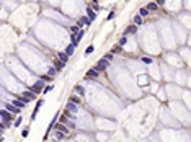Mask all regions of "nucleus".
Segmentation results:
<instances>
[{"label":"nucleus","instance_id":"obj_1","mask_svg":"<svg viewBox=\"0 0 191 142\" xmlns=\"http://www.w3.org/2000/svg\"><path fill=\"white\" fill-rule=\"evenodd\" d=\"M46 82H44V80H38V82H36L34 85H33V87H29V90H31V91H34V93L36 95H38V93H41V91H44V88H46V85H44Z\"/></svg>","mask_w":191,"mask_h":142},{"label":"nucleus","instance_id":"obj_2","mask_svg":"<svg viewBox=\"0 0 191 142\" xmlns=\"http://www.w3.org/2000/svg\"><path fill=\"white\" fill-rule=\"evenodd\" d=\"M0 116H2V122L8 127L10 126V121H11V113H10V111H7V109H2V111H0Z\"/></svg>","mask_w":191,"mask_h":142},{"label":"nucleus","instance_id":"obj_3","mask_svg":"<svg viewBox=\"0 0 191 142\" xmlns=\"http://www.w3.org/2000/svg\"><path fill=\"white\" fill-rule=\"evenodd\" d=\"M2 104H3V108L7 109V111H10L11 114H18V113H20V108H16L13 103H5V101H3Z\"/></svg>","mask_w":191,"mask_h":142},{"label":"nucleus","instance_id":"obj_4","mask_svg":"<svg viewBox=\"0 0 191 142\" xmlns=\"http://www.w3.org/2000/svg\"><path fill=\"white\" fill-rule=\"evenodd\" d=\"M95 69H96L98 72H104V70L108 69V60H106V59H100V60H98V64H96V67H95Z\"/></svg>","mask_w":191,"mask_h":142},{"label":"nucleus","instance_id":"obj_5","mask_svg":"<svg viewBox=\"0 0 191 142\" xmlns=\"http://www.w3.org/2000/svg\"><path fill=\"white\" fill-rule=\"evenodd\" d=\"M135 33H137V26H135V24H131V26H127L124 31H122V36H126V38H127L129 34H132V36H134Z\"/></svg>","mask_w":191,"mask_h":142},{"label":"nucleus","instance_id":"obj_6","mask_svg":"<svg viewBox=\"0 0 191 142\" xmlns=\"http://www.w3.org/2000/svg\"><path fill=\"white\" fill-rule=\"evenodd\" d=\"M65 108H67V111H69V113H77V111H78V104L69 101V103L65 104Z\"/></svg>","mask_w":191,"mask_h":142},{"label":"nucleus","instance_id":"obj_7","mask_svg":"<svg viewBox=\"0 0 191 142\" xmlns=\"http://www.w3.org/2000/svg\"><path fill=\"white\" fill-rule=\"evenodd\" d=\"M87 16L90 18V21H93V20H95V18H96V11H95L93 8H91V7H90V5H88V7H87Z\"/></svg>","mask_w":191,"mask_h":142},{"label":"nucleus","instance_id":"obj_8","mask_svg":"<svg viewBox=\"0 0 191 142\" xmlns=\"http://www.w3.org/2000/svg\"><path fill=\"white\" fill-rule=\"evenodd\" d=\"M56 131L57 132H62V134H69V127H67L65 124H56Z\"/></svg>","mask_w":191,"mask_h":142},{"label":"nucleus","instance_id":"obj_9","mask_svg":"<svg viewBox=\"0 0 191 142\" xmlns=\"http://www.w3.org/2000/svg\"><path fill=\"white\" fill-rule=\"evenodd\" d=\"M77 24H78V26H82V24H87V26H90L91 21H90V18H88V16H82V18H80V20L77 21Z\"/></svg>","mask_w":191,"mask_h":142},{"label":"nucleus","instance_id":"obj_10","mask_svg":"<svg viewBox=\"0 0 191 142\" xmlns=\"http://www.w3.org/2000/svg\"><path fill=\"white\" fill-rule=\"evenodd\" d=\"M85 77H87V78H96V77H98V70L93 67V69H90V70L87 72V75H85Z\"/></svg>","mask_w":191,"mask_h":142},{"label":"nucleus","instance_id":"obj_11","mask_svg":"<svg viewBox=\"0 0 191 142\" xmlns=\"http://www.w3.org/2000/svg\"><path fill=\"white\" fill-rule=\"evenodd\" d=\"M11 103H13V104H15V106H16V108H20V109H21V108H24V106H26V103H24V101H21V100H20V98H15V100H13V101H11Z\"/></svg>","mask_w":191,"mask_h":142},{"label":"nucleus","instance_id":"obj_12","mask_svg":"<svg viewBox=\"0 0 191 142\" xmlns=\"http://www.w3.org/2000/svg\"><path fill=\"white\" fill-rule=\"evenodd\" d=\"M145 8L149 10V11H155V10H158V5H157V2H149Z\"/></svg>","mask_w":191,"mask_h":142},{"label":"nucleus","instance_id":"obj_13","mask_svg":"<svg viewBox=\"0 0 191 142\" xmlns=\"http://www.w3.org/2000/svg\"><path fill=\"white\" fill-rule=\"evenodd\" d=\"M57 59L60 60V62H64V64H67V60H69V55H67L65 52H59V54H57Z\"/></svg>","mask_w":191,"mask_h":142},{"label":"nucleus","instance_id":"obj_14","mask_svg":"<svg viewBox=\"0 0 191 142\" xmlns=\"http://www.w3.org/2000/svg\"><path fill=\"white\" fill-rule=\"evenodd\" d=\"M142 23H144V18L140 16V15H135L134 16V24H135V26H140Z\"/></svg>","mask_w":191,"mask_h":142},{"label":"nucleus","instance_id":"obj_15","mask_svg":"<svg viewBox=\"0 0 191 142\" xmlns=\"http://www.w3.org/2000/svg\"><path fill=\"white\" fill-rule=\"evenodd\" d=\"M149 13H150V11H149V10H147L145 7H144V8H139V15H140V16H142V18H145V16H149Z\"/></svg>","mask_w":191,"mask_h":142},{"label":"nucleus","instance_id":"obj_16","mask_svg":"<svg viewBox=\"0 0 191 142\" xmlns=\"http://www.w3.org/2000/svg\"><path fill=\"white\" fill-rule=\"evenodd\" d=\"M126 44H127V38H126V36H121L119 41H118V46L122 47V46H126Z\"/></svg>","mask_w":191,"mask_h":142},{"label":"nucleus","instance_id":"obj_17","mask_svg":"<svg viewBox=\"0 0 191 142\" xmlns=\"http://www.w3.org/2000/svg\"><path fill=\"white\" fill-rule=\"evenodd\" d=\"M73 49H75V47H73L72 44H69V46L65 47V51H64V52H65V54H67V55H69V57H70V55L73 54Z\"/></svg>","mask_w":191,"mask_h":142},{"label":"nucleus","instance_id":"obj_18","mask_svg":"<svg viewBox=\"0 0 191 142\" xmlns=\"http://www.w3.org/2000/svg\"><path fill=\"white\" fill-rule=\"evenodd\" d=\"M73 90H75V91H77V93H78L80 96H83V95H85V90H83V87H80V85H77V87L73 88Z\"/></svg>","mask_w":191,"mask_h":142},{"label":"nucleus","instance_id":"obj_19","mask_svg":"<svg viewBox=\"0 0 191 142\" xmlns=\"http://www.w3.org/2000/svg\"><path fill=\"white\" fill-rule=\"evenodd\" d=\"M56 73H57V69H56V67H51V69L47 70V75H49V77H56Z\"/></svg>","mask_w":191,"mask_h":142},{"label":"nucleus","instance_id":"obj_20","mask_svg":"<svg viewBox=\"0 0 191 142\" xmlns=\"http://www.w3.org/2000/svg\"><path fill=\"white\" fill-rule=\"evenodd\" d=\"M140 60H142V62H145V64H152V62H153V59H152V57H147V55H142V57H140Z\"/></svg>","mask_w":191,"mask_h":142},{"label":"nucleus","instance_id":"obj_21","mask_svg":"<svg viewBox=\"0 0 191 142\" xmlns=\"http://www.w3.org/2000/svg\"><path fill=\"white\" fill-rule=\"evenodd\" d=\"M64 62H60V60H57V62H56V69H57V72H60V70H62L64 69Z\"/></svg>","mask_w":191,"mask_h":142},{"label":"nucleus","instance_id":"obj_22","mask_svg":"<svg viewBox=\"0 0 191 142\" xmlns=\"http://www.w3.org/2000/svg\"><path fill=\"white\" fill-rule=\"evenodd\" d=\"M69 101H70V103H75V104H78V103H80V98H78V96H75V95H72Z\"/></svg>","mask_w":191,"mask_h":142},{"label":"nucleus","instance_id":"obj_23","mask_svg":"<svg viewBox=\"0 0 191 142\" xmlns=\"http://www.w3.org/2000/svg\"><path fill=\"white\" fill-rule=\"evenodd\" d=\"M93 51H95V46H88L87 49H85V55H90Z\"/></svg>","mask_w":191,"mask_h":142},{"label":"nucleus","instance_id":"obj_24","mask_svg":"<svg viewBox=\"0 0 191 142\" xmlns=\"http://www.w3.org/2000/svg\"><path fill=\"white\" fill-rule=\"evenodd\" d=\"M90 7H91V8H93L95 11H98V10H100V5H98L96 2H91V3H90Z\"/></svg>","mask_w":191,"mask_h":142},{"label":"nucleus","instance_id":"obj_25","mask_svg":"<svg viewBox=\"0 0 191 142\" xmlns=\"http://www.w3.org/2000/svg\"><path fill=\"white\" fill-rule=\"evenodd\" d=\"M21 121H23V119H21V116H18V118L15 119V122H13V126H15V127H18V126L21 124Z\"/></svg>","mask_w":191,"mask_h":142},{"label":"nucleus","instance_id":"obj_26","mask_svg":"<svg viewBox=\"0 0 191 142\" xmlns=\"http://www.w3.org/2000/svg\"><path fill=\"white\" fill-rule=\"evenodd\" d=\"M104 59H106V60H108V62H111V60L114 59V55H113V52H109V54H106V55H104Z\"/></svg>","mask_w":191,"mask_h":142},{"label":"nucleus","instance_id":"obj_27","mask_svg":"<svg viewBox=\"0 0 191 142\" xmlns=\"http://www.w3.org/2000/svg\"><path fill=\"white\" fill-rule=\"evenodd\" d=\"M28 134H29V129H28V127H24L23 131H21V137H28Z\"/></svg>","mask_w":191,"mask_h":142},{"label":"nucleus","instance_id":"obj_28","mask_svg":"<svg viewBox=\"0 0 191 142\" xmlns=\"http://www.w3.org/2000/svg\"><path fill=\"white\" fill-rule=\"evenodd\" d=\"M52 88H54V85H46V88H44V91H42V93H49Z\"/></svg>","mask_w":191,"mask_h":142},{"label":"nucleus","instance_id":"obj_29","mask_svg":"<svg viewBox=\"0 0 191 142\" xmlns=\"http://www.w3.org/2000/svg\"><path fill=\"white\" fill-rule=\"evenodd\" d=\"M83 34H85V31H80L77 36H75V38H77V42H80V39H82L83 38Z\"/></svg>","mask_w":191,"mask_h":142},{"label":"nucleus","instance_id":"obj_30","mask_svg":"<svg viewBox=\"0 0 191 142\" xmlns=\"http://www.w3.org/2000/svg\"><path fill=\"white\" fill-rule=\"evenodd\" d=\"M42 103H44V100H39L38 103H36V109H39V108L42 106Z\"/></svg>","mask_w":191,"mask_h":142},{"label":"nucleus","instance_id":"obj_31","mask_svg":"<svg viewBox=\"0 0 191 142\" xmlns=\"http://www.w3.org/2000/svg\"><path fill=\"white\" fill-rule=\"evenodd\" d=\"M113 18H114V11H111V13H109V16H108V18H106V20H108V21H109V20H113Z\"/></svg>","mask_w":191,"mask_h":142},{"label":"nucleus","instance_id":"obj_32","mask_svg":"<svg viewBox=\"0 0 191 142\" xmlns=\"http://www.w3.org/2000/svg\"><path fill=\"white\" fill-rule=\"evenodd\" d=\"M41 80H44V82H47V80H49V75H42V77H41Z\"/></svg>","mask_w":191,"mask_h":142},{"label":"nucleus","instance_id":"obj_33","mask_svg":"<svg viewBox=\"0 0 191 142\" xmlns=\"http://www.w3.org/2000/svg\"><path fill=\"white\" fill-rule=\"evenodd\" d=\"M165 3V0H157V5H158V7H160V5H163Z\"/></svg>","mask_w":191,"mask_h":142}]
</instances>
